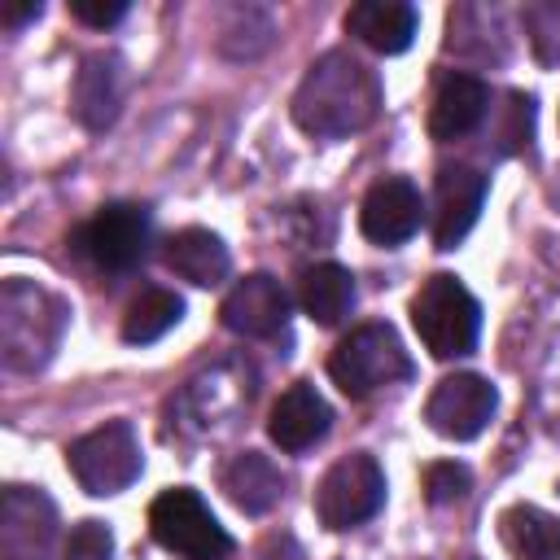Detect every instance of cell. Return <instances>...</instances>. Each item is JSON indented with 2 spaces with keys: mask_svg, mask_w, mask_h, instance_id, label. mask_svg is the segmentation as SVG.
<instances>
[{
  "mask_svg": "<svg viewBox=\"0 0 560 560\" xmlns=\"http://www.w3.org/2000/svg\"><path fill=\"white\" fill-rule=\"evenodd\" d=\"M66 464L88 494H118L140 477V438L127 420H109L66 446Z\"/></svg>",
  "mask_w": 560,
  "mask_h": 560,
  "instance_id": "cell-7",
  "label": "cell"
},
{
  "mask_svg": "<svg viewBox=\"0 0 560 560\" xmlns=\"http://www.w3.org/2000/svg\"><path fill=\"white\" fill-rule=\"evenodd\" d=\"M149 534L175 551L179 560H223L232 551L228 529L214 521V512L206 508V499L188 486L162 490L149 503Z\"/></svg>",
  "mask_w": 560,
  "mask_h": 560,
  "instance_id": "cell-5",
  "label": "cell"
},
{
  "mask_svg": "<svg viewBox=\"0 0 560 560\" xmlns=\"http://www.w3.org/2000/svg\"><path fill=\"white\" fill-rule=\"evenodd\" d=\"M328 424H332V407L324 402V394H319L315 385L298 381V385H289V389L276 398L271 420H267V433H271V442H276L280 451L298 455V451L315 446V442L328 433Z\"/></svg>",
  "mask_w": 560,
  "mask_h": 560,
  "instance_id": "cell-14",
  "label": "cell"
},
{
  "mask_svg": "<svg viewBox=\"0 0 560 560\" xmlns=\"http://www.w3.org/2000/svg\"><path fill=\"white\" fill-rule=\"evenodd\" d=\"M420 219H424V197L402 175L376 179L368 188L363 206H359V228L376 245H402V241H411L420 232Z\"/></svg>",
  "mask_w": 560,
  "mask_h": 560,
  "instance_id": "cell-12",
  "label": "cell"
},
{
  "mask_svg": "<svg viewBox=\"0 0 560 560\" xmlns=\"http://www.w3.org/2000/svg\"><path fill=\"white\" fill-rule=\"evenodd\" d=\"M57 512L39 490L9 486L0 503V560H48Z\"/></svg>",
  "mask_w": 560,
  "mask_h": 560,
  "instance_id": "cell-11",
  "label": "cell"
},
{
  "mask_svg": "<svg viewBox=\"0 0 560 560\" xmlns=\"http://www.w3.org/2000/svg\"><path fill=\"white\" fill-rule=\"evenodd\" d=\"M144 249H149V210L131 201L101 206L74 232V254L101 276H127L131 267H140Z\"/></svg>",
  "mask_w": 560,
  "mask_h": 560,
  "instance_id": "cell-6",
  "label": "cell"
},
{
  "mask_svg": "<svg viewBox=\"0 0 560 560\" xmlns=\"http://www.w3.org/2000/svg\"><path fill=\"white\" fill-rule=\"evenodd\" d=\"M494 407H499V394H494V385L486 376L455 372V376H442L438 389L429 394L424 420H429L433 433H442L451 442H468L490 424Z\"/></svg>",
  "mask_w": 560,
  "mask_h": 560,
  "instance_id": "cell-9",
  "label": "cell"
},
{
  "mask_svg": "<svg viewBox=\"0 0 560 560\" xmlns=\"http://www.w3.org/2000/svg\"><path fill=\"white\" fill-rule=\"evenodd\" d=\"M499 534L512 560H560V516L534 503H512L499 516Z\"/></svg>",
  "mask_w": 560,
  "mask_h": 560,
  "instance_id": "cell-21",
  "label": "cell"
},
{
  "mask_svg": "<svg viewBox=\"0 0 560 560\" xmlns=\"http://www.w3.org/2000/svg\"><path fill=\"white\" fill-rule=\"evenodd\" d=\"M328 376L341 385V394L372 398L376 389H385L394 381H407L411 359H407V350H402V341L389 324H359L328 354Z\"/></svg>",
  "mask_w": 560,
  "mask_h": 560,
  "instance_id": "cell-4",
  "label": "cell"
},
{
  "mask_svg": "<svg viewBox=\"0 0 560 560\" xmlns=\"http://www.w3.org/2000/svg\"><path fill=\"white\" fill-rule=\"evenodd\" d=\"M219 315L223 328H232L236 337H276L289 319V293L267 271H254L228 289Z\"/></svg>",
  "mask_w": 560,
  "mask_h": 560,
  "instance_id": "cell-13",
  "label": "cell"
},
{
  "mask_svg": "<svg viewBox=\"0 0 560 560\" xmlns=\"http://www.w3.org/2000/svg\"><path fill=\"white\" fill-rule=\"evenodd\" d=\"M162 262H166L179 280L210 289V284H219V280L228 276V245H223L210 228H184V232L166 236Z\"/></svg>",
  "mask_w": 560,
  "mask_h": 560,
  "instance_id": "cell-18",
  "label": "cell"
},
{
  "mask_svg": "<svg viewBox=\"0 0 560 560\" xmlns=\"http://www.w3.org/2000/svg\"><path fill=\"white\" fill-rule=\"evenodd\" d=\"M529 140H534V96L508 92L499 114H494V153H503V158L525 153Z\"/></svg>",
  "mask_w": 560,
  "mask_h": 560,
  "instance_id": "cell-23",
  "label": "cell"
},
{
  "mask_svg": "<svg viewBox=\"0 0 560 560\" xmlns=\"http://www.w3.org/2000/svg\"><path fill=\"white\" fill-rule=\"evenodd\" d=\"M411 324H416V332L433 359H459L477 346L481 306L451 271H438L411 298Z\"/></svg>",
  "mask_w": 560,
  "mask_h": 560,
  "instance_id": "cell-3",
  "label": "cell"
},
{
  "mask_svg": "<svg viewBox=\"0 0 560 560\" xmlns=\"http://www.w3.org/2000/svg\"><path fill=\"white\" fill-rule=\"evenodd\" d=\"M468 486H472V477H468V468L455 464V459H438V464L424 468V499H429L433 508L459 503V499L468 494Z\"/></svg>",
  "mask_w": 560,
  "mask_h": 560,
  "instance_id": "cell-24",
  "label": "cell"
},
{
  "mask_svg": "<svg viewBox=\"0 0 560 560\" xmlns=\"http://www.w3.org/2000/svg\"><path fill=\"white\" fill-rule=\"evenodd\" d=\"M385 503V472L372 455H341L315 486V516L328 529H354Z\"/></svg>",
  "mask_w": 560,
  "mask_h": 560,
  "instance_id": "cell-8",
  "label": "cell"
},
{
  "mask_svg": "<svg viewBox=\"0 0 560 560\" xmlns=\"http://www.w3.org/2000/svg\"><path fill=\"white\" fill-rule=\"evenodd\" d=\"M346 31L372 52H402L416 39V9L402 0H359L346 9Z\"/></svg>",
  "mask_w": 560,
  "mask_h": 560,
  "instance_id": "cell-16",
  "label": "cell"
},
{
  "mask_svg": "<svg viewBox=\"0 0 560 560\" xmlns=\"http://www.w3.org/2000/svg\"><path fill=\"white\" fill-rule=\"evenodd\" d=\"M486 188H490V179L468 162H446L438 171V184H433V241H438V249H455L472 232V223L486 206Z\"/></svg>",
  "mask_w": 560,
  "mask_h": 560,
  "instance_id": "cell-10",
  "label": "cell"
},
{
  "mask_svg": "<svg viewBox=\"0 0 560 560\" xmlns=\"http://www.w3.org/2000/svg\"><path fill=\"white\" fill-rule=\"evenodd\" d=\"M381 109V79L359 57L332 48L302 74L293 92V122L306 136L337 140L350 131H363Z\"/></svg>",
  "mask_w": 560,
  "mask_h": 560,
  "instance_id": "cell-1",
  "label": "cell"
},
{
  "mask_svg": "<svg viewBox=\"0 0 560 560\" xmlns=\"http://www.w3.org/2000/svg\"><path fill=\"white\" fill-rule=\"evenodd\" d=\"M298 302L319 328H332L354 306V276L341 262H315L298 280Z\"/></svg>",
  "mask_w": 560,
  "mask_h": 560,
  "instance_id": "cell-20",
  "label": "cell"
},
{
  "mask_svg": "<svg viewBox=\"0 0 560 560\" xmlns=\"http://www.w3.org/2000/svg\"><path fill=\"white\" fill-rule=\"evenodd\" d=\"M179 315H184V302H179L171 289H144V293L127 306V315H122V337H127L131 346L158 341L162 332H171V328L179 324Z\"/></svg>",
  "mask_w": 560,
  "mask_h": 560,
  "instance_id": "cell-22",
  "label": "cell"
},
{
  "mask_svg": "<svg viewBox=\"0 0 560 560\" xmlns=\"http://www.w3.org/2000/svg\"><path fill=\"white\" fill-rule=\"evenodd\" d=\"M486 109H490V88L477 74H446L429 105V136L442 144L459 140L481 127Z\"/></svg>",
  "mask_w": 560,
  "mask_h": 560,
  "instance_id": "cell-15",
  "label": "cell"
},
{
  "mask_svg": "<svg viewBox=\"0 0 560 560\" xmlns=\"http://www.w3.org/2000/svg\"><path fill=\"white\" fill-rule=\"evenodd\" d=\"M4 26H22V22H31V18H39V0H26V4H4Z\"/></svg>",
  "mask_w": 560,
  "mask_h": 560,
  "instance_id": "cell-27",
  "label": "cell"
},
{
  "mask_svg": "<svg viewBox=\"0 0 560 560\" xmlns=\"http://www.w3.org/2000/svg\"><path fill=\"white\" fill-rule=\"evenodd\" d=\"M70 13L88 26H114L127 13V4L122 0H70Z\"/></svg>",
  "mask_w": 560,
  "mask_h": 560,
  "instance_id": "cell-26",
  "label": "cell"
},
{
  "mask_svg": "<svg viewBox=\"0 0 560 560\" xmlns=\"http://www.w3.org/2000/svg\"><path fill=\"white\" fill-rule=\"evenodd\" d=\"M61 560H114V534L101 521H79L66 538Z\"/></svg>",
  "mask_w": 560,
  "mask_h": 560,
  "instance_id": "cell-25",
  "label": "cell"
},
{
  "mask_svg": "<svg viewBox=\"0 0 560 560\" xmlns=\"http://www.w3.org/2000/svg\"><path fill=\"white\" fill-rule=\"evenodd\" d=\"M223 490H228V499H232L241 512L262 516L267 508L280 503L284 477H280V468H276L262 451H241V455H232L228 468H223Z\"/></svg>",
  "mask_w": 560,
  "mask_h": 560,
  "instance_id": "cell-19",
  "label": "cell"
},
{
  "mask_svg": "<svg viewBox=\"0 0 560 560\" xmlns=\"http://www.w3.org/2000/svg\"><path fill=\"white\" fill-rule=\"evenodd\" d=\"M118 105H122V66H118V57H109V52L83 57L79 79H74L79 122L92 127V131H105L118 118Z\"/></svg>",
  "mask_w": 560,
  "mask_h": 560,
  "instance_id": "cell-17",
  "label": "cell"
},
{
  "mask_svg": "<svg viewBox=\"0 0 560 560\" xmlns=\"http://www.w3.org/2000/svg\"><path fill=\"white\" fill-rule=\"evenodd\" d=\"M66 328V306L31 280H9L0 293V341L13 372H35L52 359Z\"/></svg>",
  "mask_w": 560,
  "mask_h": 560,
  "instance_id": "cell-2",
  "label": "cell"
}]
</instances>
